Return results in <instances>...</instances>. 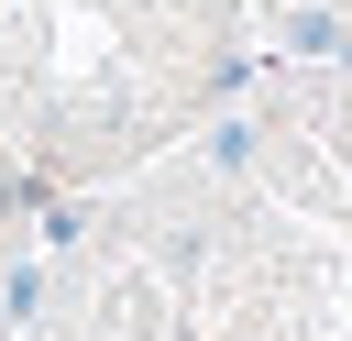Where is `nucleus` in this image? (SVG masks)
Returning <instances> with one entry per match:
<instances>
[{"label": "nucleus", "instance_id": "1", "mask_svg": "<svg viewBox=\"0 0 352 341\" xmlns=\"http://www.w3.org/2000/svg\"><path fill=\"white\" fill-rule=\"evenodd\" d=\"M253 143H264V132H253L242 110H220V121H209V165H220V176H253Z\"/></svg>", "mask_w": 352, "mask_h": 341}, {"label": "nucleus", "instance_id": "2", "mask_svg": "<svg viewBox=\"0 0 352 341\" xmlns=\"http://www.w3.org/2000/svg\"><path fill=\"white\" fill-rule=\"evenodd\" d=\"M286 44H297V55H352L341 11H319V0H308V11H286Z\"/></svg>", "mask_w": 352, "mask_h": 341}]
</instances>
